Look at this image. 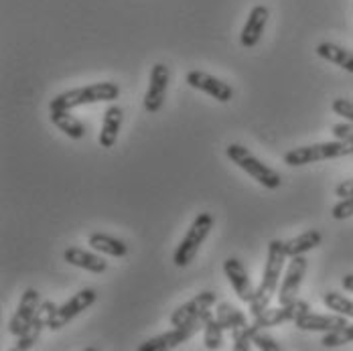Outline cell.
Listing matches in <instances>:
<instances>
[{
	"mask_svg": "<svg viewBox=\"0 0 353 351\" xmlns=\"http://www.w3.org/2000/svg\"><path fill=\"white\" fill-rule=\"evenodd\" d=\"M294 325L301 329V331H321V333H329V331H335L343 325H347V317L339 315V313H333V315H319V313H311L307 311L305 315H301Z\"/></svg>",
	"mask_w": 353,
	"mask_h": 351,
	"instance_id": "obj_18",
	"label": "cell"
},
{
	"mask_svg": "<svg viewBox=\"0 0 353 351\" xmlns=\"http://www.w3.org/2000/svg\"><path fill=\"white\" fill-rule=\"evenodd\" d=\"M252 343L258 348L260 351H281L283 350V345L272 337V335H268L266 333V329H260V327H256L254 329V335H252Z\"/></svg>",
	"mask_w": 353,
	"mask_h": 351,
	"instance_id": "obj_29",
	"label": "cell"
},
{
	"mask_svg": "<svg viewBox=\"0 0 353 351\" xmlns=\"http://www.w3.org/2000/svg\"><path fill=\"white\" fill-rule=\"evenodd\" d=\"M122 122H124V110L120 106L112 104L104 112V122H102V130H100V139H98L102 148H112L116 144Z\"/></svg>",
	"mask_w": 353,
	"mask_h": 351,
	"instance_id": "obj_19",
	"label": "cell"
},
{
	"mask_svg": "<svg viewBox=\"0 0 353 351\" xmlns=\"http://www.w3.org/2000/svg\"><path fill=\"white\" fill-rule=\"evenodd\" d=\"M49 120L51 124H55L65 137H70L71 141H81L85 137V126L79 118H75L71 114V110H61V108H53L49 110Z\"/></svg>",
	"mask_w": 353,
	"mask_h": 351,
	"instance_id": "obj_20",
	"label": "cell"
},
{
	"mask_svg": "<svg viewBox=\"0 0 353 351\" xmlns=\"http://www.w3.org/2000/svg\"><path fill=\"white\" fill-rule=\"evenodd\" d=\"M210 315H213L212 311H205L203 315L199 317V319H195V321H193V323H189V325L173 327V329H171V331H167V333H161V335H157V337L146 339L144 343L139 345V351L175 350V348H179L181 343L189 341L195 333H199V331L205 327V321H208V317Z\"/></svg>",
	"mask_w": 353,
	"mask_h": 351,
	"instance_id": "obj_6",
	"label": "cell"
},
{
	"mask_svg": "<svg viewBox=\"0 0 353 351\" xmlns=\"http://www.w3.org/2000/svg\"><path fill=\"white\" fill-rule=\"evenodd\" d=\"M286 252H284V242L281 240H270L268 244V254H266V266L262 272V281L256 288V294L250 303V313L256 317L260 315L264 309H268L270 301L274 294H279L281 288V277H283L284 262H286Z\"/></svg>",
	"mask_w": 353,
	"mask_h": 351,
	"instance_id": "obj_1",
	"label": "cell"
},
{
	"mask_svg": "<svg viewBox=\"0 0 353 351\" xmlns=\"http://www.w3.org/2000/svg\"><path fill=\"white\" fill-rule=\"evenodd\" d=\"M96 299H98L96 288H81L79 292H75V294L71 297L68 303H63L61 307H57L55 315H53L51 323H49V329H51V331L63 329L71 319H75L77 315H81L83 311H88V309L96 303Z\"/></svg>",
	"mask_w": 353,
	"mask_h": 351,
	"instance_id": "obj_7",
	"label": "cell"
},
{
	"mask_svg": "<svg viewBox=\"0 0 353 351\" xmlns=\"http://www.w3.org/2000/svg\"><path fill=\"white\" fill-rule=\"evenodd\" d=\"M223 331H225V327L221 325V321L217 317H208L205 327H203V343H205V350L217 351L221 348V343H223Z\"/></svg>",
	"mask_w": 353,
	"mask_h": 351,
	"instance_id": "obj_24",
	"label": "cell"
},
{
	"mask_svg": "<svg viewBox=\"0 0 353 351\" xmlns=\"http://www.w3.org/2000/svg\"><path fill=\"white\" fill-rule=\"evenodd\" d=\"M335 195L339 199H345V197H353V179H347V181H341L337 187H335Z\"/></svg>",
	"mask_w": 353,
	"mask_h": 351,
	"instance_id": "obj_33",
	"label": "cell"
},
{
	"mask_svg": "<svg viewBox=\"0 0 353 351\" xmlns=\"http://www.w3.org/2000/svg\"><path fill=\"white\" fill-rule=\"evenodd\" d=\"M331 215H333V219H337V221L350 219L353 215V197H345V199H341L337 205H333Z\"/></svg>",
	"mask_w": 353,
	"mask_h": 351,
	"instance_id": "obj_30",
	"label": "cell"
},
{
	"mask_svg": "<svg viewBox=\"0 0 353 351\" xmlns=\"http://www.w3.org/2000/svg\"><path fill=\"white\" fill-rule=\"evenodd\" d=\"M323 303L329 311L333 313H339V315L347 317V319H353V301L347 299L345 294H339L335 290H329L323 294Z\"/></svg>",
	"mask_w": 353,
	"mask_h": 351,
	"instance_id": "obj_26",
	"label": "cell"
},
{
	"mask_svg": "<svg viewBox=\"0 0 353 351\" xmlns=\"http://www.w3.org/2000/svg\"><path fill=\"white\" fill-rule=\"evenodd\" d=\"M88 244H90L92 250H96L100 254H106V256H114V258H124L128 254V246L120 238H114V236L102 234V232L92 234Z\"/></svg>",
	"mask_w": 353,
	"mask_h": 351,
	"instance_id": "obj_22",
	"label": "cell"
},
{
	"mask_svg": "<svg viewBox=\"0 0 353 351\" xmlns=\"http://www.w3.org/2000/svg\"><path fill=\"white\" fill-rule=\"evenodd\" d=\"M254 329L256 325H242V327H236L232 331V348L236 351H250V345H252V335H254Z\"/></svg>",
	"mask_w": 353,
	"mask_h": 351,
	"instance_id": "obj_28",
	"label": "cell"
},
{
	"mask_svg": "<svg viewBox=\"0 0 353 351\" xmlns=\"http://www.w3.org/2000/svg\"><path fill=\"white\" fill-rule=\"evenodd\" d=\"M307 311H311V305L307 301H292L288 305H281V307H268L264 309L260 315L254 317V325L260 329H268V327H276L283 323H294L301 315H305Z\"/></svg>",
	"mask_w": 353,
	"mask_h": 351,
	"instance_id": "obj_8",
	"label": "cell"
},
{
	"mask_svg": "<svg viewBox=\"0 0 353 351\" xmlns=\"http://www.w3.org/2000/svg\"><path fill=\"white\" fill-rule=\"evenodd\" d=\"M213 223H215V219L208 211L195 215L193 223L189 225L187 234L183 236V240L179 242L175 254H173V262H175L176 268H185L195 260L199 248L203 246V242L208 240L210 232L213 230Z\"/></svg>",
	"mask_w": 353,
	"mask_h": 351,
	"instance_id": "obj_5",
	"label": "cell"
},
{
	"mask_svg": "<svg viewBox=\"0 0 353 351\" xmlns=\"http://www.w3.org/2000/svg\"><path fill=\"white\" fill-rule=\"evenodd\" d=\"M225 154H228V159H230L234 165H238L244 173H248L254 181H258L262 187L274 191V189H279V187L283 185V177H281V173L274 171L272 167L264 165L254 152H250V148H246L244 144H238V142L228 144Z\"/></svg>",
	"mask_w": 353,
	"mask_h": 351,
	"instance_id": "obj_4",
	"label": "cell"
},
{
	"mask_svg": "<svg viewBox=\"0 0 353 351\" xmlns=\"http://www.w3.org/2000/svg\"><path fill=\"white\" fill-rule=\"evenodd\" d=\"M331 110L337 114V116H341V118H345L347 122H353V102L352 100H345V98H337V100H333V104H331Z\"/></svg>",
	"mask_w": 353,
	"mask_h": 351,
	"instance_id": "obj_31",
	"label": "cell"
},
{
	"mask_svg": "<svg viewBox=\"0 0 353 351\" xmlns=\"http://www.w3.org/2000/svg\"><path fill=\"white\" fill-rule=\"evenodd\" d=\"M187 83L193 88V90H199V92H205L210 94L212 98H215L217 102L221 104H228L232 98H234V88L221 79H217L212 73H205V71L193 70L187 73Z\"/></svg>",
	"mask_w": 353,
	"mask_h": 351,
	"instance_id": "obj_12",
	"label": "cell"
},
{
	"mask_svg": "<svg viewBox=\"0 0 353 351\" xmlns=\"http://www.w3.org/2000/svg\"><path fill=\"white\" fill-rule=\"evenodd\" d=\"M353 341V323H347L335 331H329L323 335L321 339V345L325 350H335V348H341V345H347Z\"/></svg>",
	"mask_w": 353,
	"mask_h": 351,
	"instance_id": "obj_27",
	"label": "cell"
},
{
	"mask_svg": "<svg viewBox=\"0 0 353 351\" xmlns=\"http://www.w3.org/2000/svg\"><path fill=\"white\" fill-rule=\"evenodd\" d=\"M341 286H343L345 290L353 292V274H345V277L341 279Z\"/></svg>",
	"mask_w": 353,
	"mask_h": 351,
	"instance_id": "obj_34",
	"label": "cell"
},
{
	"mask_svg": "<svg viewBox=\"0 0 353 351\" xmlns=\"http://www.w3.org/2000/svg\"><path fill=\"white\" fill-rule=\"evenodd\" d=\"M63 258L65 262L75 266V268H81V270H88V272H94V274H104L108 270V262L94 252H88L83 248L70 246L63 252Z\"/></svg>",
	"mask_w": 353,
	"mask_h": 351,
	"instance_id": "obj_17",
	"label": "cell"
},
{
	"mask_svg": "<svg viewBox=\"0 0 353 351\" xmlns=\"http://www.w3.org/2000/svg\"><path fill=\"white\" fill-rule=\"evenodd\" d=\"M217 303V294L213 290H203L199 294H195L191 301L183 303L181 307H176L171 315V327H183L193 323L195 319L203 315L205 311H210L213 305Z\"/></svg>",
	"mask_w": 353,
	"mask_h": 351,
	"instance_id": "obj_11",
	"label": "cell"
},
{
	"mask_svg": "<svg viewBox=\"0 0 353 351\" xmlns=\"http://www.w3.org/2000/svg\"><path fill=\"white\" fill-rule=\"evenodd\" d=\"M323 242V234L319 230H307L303 234H299L296 238H290L284 242V252L288 258H294V256H303L311 250L321 246Z\"/></svg>",
	"mask_w": 353,
	"mask_h": 351,
	"instance_id": "obj_21",
	"label": "cell"
},
{
	"mask_svg": "<svg viewBox=\"0 0 353 351\" xmlns=\"http://www.w3.org/2000/svg\"><path fill=\"white\" fill-rule=\"evenodd\" d=\"M317 55L321 59H325V61H329V63H335V66H339L341 70L353 73L352 51H347V49H343V47H339V45H335V43L325 41V43L317 45Z\"/></svg>",
	"mask_w": 353,
	"mask_h": 351,
	"instance_id": "obj_23",
	"label": "cell"
},
{
	"mask_svg": "<svg viewBox=\"0 0 353 351\" xmlns=\"http://www.w3.org/2000/svg\"><path fill=\"white\" fill-rule=\"evenodd\" d=\"M223 272H225L230 284L234 286L238 299H240L242 303H248V305H250L252 299H254V294H256V288H254V284L250 281V274H248L246 266H244L238 258H225V260H223Z\"/></svg>",
	"mask_w": 353,
	"mask_h": 351,
	"instance_id": "obj_15",
	"label": "cell"
},
{
	"mask_svg": "<svg viewBox=\"0 0 353 351\" xmlns=\"http://www.w3.org/2000/svg\"><path fill=\"white\" fill-rule=\"evenodd\" d=\"M307 268H309V260L305 258V254L290 258V262L284 270L283 284H281L279 294H276L281 305H288V303L299 299V290H301V284L305 281Z\"/></svg>",
	"mask_w": 353,
	"mask_h": 351,
	"instance_id": "obj_9",
	"label": "cell"
},
{
	"mask_svg": "<svg viewBox=\"0 0 353 351\" xmlns=\"http://www.w3.org/2000/svg\"><path fill=\"white\" fill-rule=\"evenodd\" d=\"M120 98V86L114 81H98V83H90V86H81L70 92H63L59 96H55L49 102V110L53 108H61V110H73L79 106L88 104H100V102H114Z\"/></svg>",
	"mask_w": 353,
	"mask_h": 351,
	"instance_id": "obj_2",
	"label": "cell"
},
{
	"mask_svg": "<svg viewBox=\"0 0 353 351\" xmlns=\"http://www.w3.org/2000/svg\"><path fill=\"white\" fill-rule=\"evenodd\" d=\"M217 319L221 321V325L230 331H234L236 327H242L248 325V317L244 311L236 309L234 305L230 303H219L217 305Z\"/></svg>",
	"mask_w": 353,
	"mask_h": 351,
	"instance_id": "obj_25",
	"label": "cell"
},
{
	"mask_svg": "<svg viewBox=\"0 0 353 351\" xmlns=\"http://www.w3.org/2000/svg\"><path fill=\"white\" fill-rule=\"evenodd\" d=\"M335 141H347L353 142V122H341V124H335L331 128Z\"/></svg>",
	"mask_w": 353,
	"mask_h": 351,
	"instance_id": "obj_32",
	"label": "cell"
},
{
	"mask_svg": "<svg viewBox=\"0 0 353 351\" xmlns=\"http://www.w3.org/2000/svg\"><path fill=\"white\" fill-rule=\"evenodd\" d=\"M39 305H41V292H39L37 288H27V290L23 292V297H21V303H19L14 315L10 319V323H8L10 335H14V337H21V335H23V331H25V329L29 327V323L33 321Z\"/></svg>",
	"mask_w": 353,
	"mask_h": 351,
	"instance_id": "obj_14",
	"label": "cell"
},
{
	"mask_svg": "<svg viewBox=\"0 0 353 351\" xmlns=\"http://www.w3.org/2000/svg\"><path fill=\"white\" fill-rule=\"evenodd\" d=\"M270 19V10L264 6V4H258L250 10L246 19V25L242 29V35H240V43L242 47L252 49L258 45V41L264 35V29H266V23Z\"/></svg>",
	"mask_w": 353,
	"mask_h": 351,
	"instance_id": "obj_16",
	"label": "cell"
},
{
	"mask_svg": "<svg viewBox=\"0 0 353 351\" xmlns=\"http://www.w3.org/2000/svg\"><path fill=\"white\" fill-rule=\"evenodd\" d=\"M169 83H171V71L165 63H157L150 71V81H148V90L144 94V110L148 114L159 112L165 100H167V92H169Z\"/></svg>",
	"mask_w": 353,
	"mask_h": 351,
	"instance_id": "obj_10",
	"label": "cell"
},
{
	"mask_svg": "<svg viewBox=\"0 0 353 351\" xmlns=\"http://www.w3.org/2000/svg\"><path fill=\"white\" fill-rule=\"evenodd\" d=\"M55 311H57V305H55L53 301H41V305H39V309H37L33 321L29 323V327H27V329L23 331V335L19 337V341H17L14 350L17 351L31 350V348L37 343V339H39L41 331H43L45 327H49V323H51V319H53V315H55Z\"/></svg>",
	"mask_w": 353,
	"mask_h": 351,
	"instance_id": "obj_13",
	"label": "cell"
},
{
	"mask_svg": "<svg viewBox=\"0 0 353 351\" xmlns=\"http://www.w3.org/2000/svg\"><path fill=\"white\" fill-rule=\"evenodd\" d=\"M353 142L333 141V142H317V144H307L292 148L284 154V165L288 167H305L313 165L319 161H331V159H343L352 157Z\"/></svg>",
	"mask_w": 353,
	"mask_h": 351,
	"instance_id": "obj_3",
	"label": "cell"
}]
</instances>
